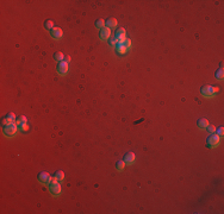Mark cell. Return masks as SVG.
<instances>
[{
    "label": "cell",
    "instance_id": "cell-1",
    "mask_svg": "<svg viewBox=\"0 0 224 214\" xmlns=\"http://www.w3.org/2000/svg\"><path fill=\"white\" fill-rule=\"evenodd\" d=\"M219 90V87L217 86H203L200 88V93H202L203 96H206V98H210V96H213L216 93H218Z\"/></svg>",
    "mask_w": 224,
    "mask_h": 214
},
{
    "label": "cell",
    "instance_id": "cell-2",
    "mask_svg": "<svg viewBox=\"0 0 224 214\" xmlns=\"http://www.w3.org/2000/svg\"><path fill=\"white\" fill-rule=\"evenodd\" d=\"M49 190L54 196H59L61 194V190H62L61 189V184L59 183V181L55 177H52L51 182L49 183Z\"/></svg>",
    "mask_w": 224,
    "mask_h": 214
},
{
    "label": "cell",
    "instance_id": "cell-3",
    "mask_svg": "<svg viewBox=\"0 0 224 214\" xmlns=\"http://www.w3.org/2000/svg\"><path fill=\"white\" fill-rule=\"evenodd\" d=\"M219 142H221V137L216 133H211L206 139V145L209 147H216L219 145Z\"/></svg>",
    "mask_w": 224,
    "mask_h": 214
},
{
    "label": "cell",
    "instance_id": "cell-4",
    "mask_svg": "<svg viewBox=\"0 0 224 214\" xmlns=\"http://www.w3.org/2000/svg\"><path fill=\"white\" fill-rule=\"evenodd\" d=\"M17 129H18V124L13 121V123H11V124L6 125V126H4V133H5L7 137H12V136L16 135Z\"/></svg>",
    "mask_w": 224,
    "mask_h": 214
},
{
    "label": "cell",
    "instance_id": "cell-5",
    "mask_svg": "<svg viewBox=\"0 0 224 214\" xmlns=\"http://www.w3.org/2000/svg\"><path fill=\"white\" fill-rule=\"evenodd\" d=\"M51 179H52V177L50 176V175L48 174L47 171L40 172V174H38V176H37V180H38V181H40L42 184H49L50 182H51Z\"/></svg>",
    "mask_w": 224,
    "mask_h": 214
},
{
    "label": "cell",
    "instance_id": "cell-6",
    "mask_svg": "<svg viewBox=\"0 0 224 214\" xmlns=\"http://www.w3.org/2000/svg\"><path fill=\"white\" fill-rule=\"evenodd\" d=\"M56 69H57V73L60 75H66L68 73V63L66 61H61V62H59Z\"/></svg>",
    "mask_w": 224,
    "mask_h": 214
},
{
    "label": "cell",
    "instance_id": "cell-7",
    "mask_svg": "<svg viewBox=\"0 0 224 214\" xmlns=\"http://www.w3.org/2000/svg\"><path fill=\"white\" fill-rule=\"evenodd\" d=\"M115 38L118 40L119 43H124L125 39H126V32H125V30L123 28L118 29L117 31H116V36Z\"/></svg>",
    "mask_w": 224,
    "mask_h": 214
},
{
    "label": "cell",
    "instance_id": "cell-8",
    "mask_svg": "<svg viewBox=\"0 0 224 214\" xmlns=\"http://www.w3.org/2000/svg\"><path fill=\"white\" fill-rule=\"evenodd\" d=\"M135 159H136V157H135V154L134 152H128V154L124 155V158H123V161L125 162V164H132V163L135 162Z\"/></svg>",
    "mask_w": 224,
    "mask_h": 214
},
{
    "label": "cell",
    "instance_id": "cell-9",
    "mask_svg": "<svg viewBox=\"0 0 224 214\" xmlns=\"http://www.w3.org/2000/svg\"><path fill=\"white\" fill-rule=\"evenodd\" d=\"M110 36H111V30H110L109 28H103L101 30H100V33H99L100 39L106 40L110 38Z\"/></svg>",
    "mask_w": 224,
    "mask_h": 214
},
{
    "label": "cell",
    "instance_id": "cell-10",
    "mask_svg": "<svg viewBox=\"0 0 224 214\" xmlns=\"http://www.w3.org/2000/svg\"><path fill=\"white\" fill-rule=\"evenodd\" d=\"M105 25H106V28H109L110 30H111V29H116V26H117V19L113 17H110L109 19L105 22Z\"/></svg>",
    "mask_w": 224,
    "mask_h": 214
},
{
    "label": "cell",
    "instance_id": "cell-11",
    "mask_svg": "<svg viewBox=\"0 0 224 214\" xmlns=\"http://www.w3.org/2000/svg\"><path fill=\"white\" fill-rule=\"evenodd\" d=\"M50 33H51L52 38H61L63 36V32L60 28H54L51 31H50Z\"/></svg>",
    "mask_w": 224,
    "mask_h": 214
},
{
    "label": "cell",
    "instance_id": "cell-12",
    "mask_svg": "<svg viewBox=\"0 0 224 214\" xmlns=\"http://www.w3.org/2000/svg\"><path fill=\"white\" fill-rule=\"evenodd\" d=\"M116 49H117V52L119 54V55H124V54H126L128 49L124 47V44L123 43H117V45H116Z\"/></svg>",
    "mask_w": 224,
    "mask_h": 214
},
{
    "label": "cell",
    "instance_id": "cell-13",
    "mask_svg": "<svg viewBox=\"0 0 224 214\" xmlns=\"http://www.w3.org/2000/svg\"><path fill=\"white\" fill-rule=\"evenodd\" d=\"M197 125H198V127L199 129H206L207 126H209V120L207 119H205V118H202V119H199L197 121Z\"/></svg>",
    "mask_w": 224,
    "mask_h": 214
},
{
    "label": "cell",
    "instance_id": "cell-14",
    "mask_svg": "<svg viewBox=\"0 0 224 214\" xmlns=\"http://www.w3.org/2000/svg\"><path fill=\"white\" fill-rule=\"evenodd\" d=\"M95 28H98V29H100L101 30L103 28H105V20L103 19V18H99V19H97L95 20Z\"/></svg>",
    "mask_w": 224,
    "mask_h": 214
},
{
    "label": "cell",
    "instance_id": "cell-15",
    "mask_svg": "<svg viewBox=\"0 0 224 214\" xmlns=\"http://www.w3.org/2000/svg\"><path fill=\"white\" fill-rule=\"evenodd\" d=\"M54 60L57 61V62H61L62 60H65V56H63L62 52L57 51V52H55V54H54Z\"/></svg>",
    "mask_w": 224,
    "mask_h": 214
},
{
    "label": "cell",
    "instance_id": "cell-16",
    "mask_svg": "<svg viewBox=\"0 0 224 214\" xmlns=\"http://www.w3.org/2000/svg\"><path fill=\"white\" fill-rule=\"evenodd\" d=\"M44 28L47 29V30H52L54 29V22L52 20H45L44 22Z\"/></svg>",
    "mask_w": 224,
    "mask_h": 214
},
{
    "label": "cell",
    "instance_id": "cell-17",
    "mask_svg": "<svg viewBox=\"0 0 224 214\" xmlns=\"http://www.w3.org/2000/svg\"><path fill=\"white\" fill-rule=\"evenodd\" d=\"M55 179L57 180V181H62V180H65V172L63 171H57V172H55Z\"/></svg>",
    "mask_w": 224,
    "mask_h": 214
},
{
    "label": "cell",
    "instance_id": "cell-18",
    "mask_svg": "<svg viewBox=\"0 0 224 214\" xmlns=\"http://www.w3.org/2000/svg\"><path fill=\"white\" fill-rule=\"evenodd\" d=\"M215 76H216V79L217 80H223V77H224V72H223V69H218L216 73H215Z\"/></svg>",
    "mask_w": 224,
    "mask_h": 214
},
{
    "label": "cell",
    "instance_id": "cell-19",
    "mask_svg": "<svg viewBox=\"0 0 224 214\" xmlns=\"http://www.w3.org/2000/svg\"><path fill=\"white\" fill-rule=\"evenodd\" d=\"M125 162L124 161H118L117 162V170L118 171H123V170H124V168H125Z\"/></svg>",
    "mask_w": 224,
    "mask_h": 214
},
{
    "label": "cell",
    "instance_id": "cell-20",
    "mask_svg": "<svg viewBox=\"0 0 224 214\" xmlns=\"http://www.w3.org/2000/svg\"><path fill=\"white\" fill-rule=\"evenodd\" d=\"M11 123H13V120L11 119V118H8L7 115H6V117L3 119V121H1V124H3V127H4V126H6V125L11 124Z\"/></svg>",
    "mask_w": 224,
    "mask_h": 214
},
{
    "label": "cell",
    "instance_id": "cell-21",
    "mask_svg": "<svg viewBox=\"0 0 224 214\" xmlns=\"http://www.w3.org/2000/svg\"><path fill=\"white\" fill-rule=\"evenodd\" d=\"M18 126H19V129L22 130V131H27V130H29V125H27V123H23V124H19Z\"/></svg>",
    "mask_w": 224,
    "mask_h": 214
},
{
    "label": "cell",
    "instance_id": "cell-22",
    "mask_svg": "<svg viewBox=\"0 0 224 214\" xmlns=\"http://www.w3.org/2000/svg\"><path fill=\"white\" fill-rule=\"evenodd\" d=\"M23 123H27V120H26V117H24V115H20V117H19V119L17 120V124L19 125V124H23Z\"/></svg>",
    "mask_w": 224,
    "mask_h": 214
},
{
    "label": "cell",
    "instance_id": "cell-23",
    "mask_svg": "<svg viewBox=\"0 0 224 214\" xmlns=\"http://www.w3.org/2000/svg\"><path fill=\"white\" fill-rule=\"evenodd\" d=\"M206 130L210 132V133H215V132H216V126H213V125H209V126L206 127Z\"/></svg>",
    "mask_w": 224,
    "mask_h": 214
},
{
    "label": "cell",
    "instance_id": "cell-24",
    "mask_svg": "<svg viewBox=\"0 0 224 214\" xmlns=\"http://www.w3.org/2000/svg\"><path fill=\"white\" fill-rule=\"evenodd\" d=\"M123 44H124V47L126 48V49H130V48H131V39H128V38H126Z\"/></svg>",
    "mask_w": 224,
    "mask_h": 214
},
{
    "label": "cell",
    "instance_id": "cell-25",
    "mask_svg": "<svg viewBox=\"0 0 224 214\" xmlns=\"http://www.w3.org/2000/svg\"><path fill=\"white\" fill-rule=\"evenodd\" d=\"M216 131H217V133H216V135H218L219 137H222V136H223V133H224V129H223V127H219L218 130L216 129Z\"/></svg>",
    "mask_w": 224,
    "mask_h": 214
},
{
    "label": "cell",
    "instance_id": "cell-26",
    "mask_svg": "<svg viewBox=\"0 0 224 214\" xmlns=\"http://www.w3.org/2000/svg\"><path fill=\"white\" fill-rule=\"evenodd\" d=\"M117 43H118V40L116 39V38H112V39L110 40V45H117Z\"/></svg>",
    "mask_w": 224,
    "mask_h": 214
},
{
    "label": "cell",
    "instance_id": "cell-27",
    "mask_svg": "<svg viewBox=\"0 0 224 214\" xmlns=\"http://www.w3.org/2000/svg\"><path fill=\"white\" fill-rule=\"evenodd\" d=\"M7 117H8V118H11V119H12V120H14L16 115H14V113H12V112H11V113H8V114H7Z\"/></svg>",
    "mask_w": 224,
    "mask_h": 214
},
{
    "label": "cell",
    "instance_id": "cell-28",
    "mask_svg": "<svg viewBox=\"0 0 224 214\" xmlns=\"http://www.w3.org/2000/svg\"><path fill=\"white\" fill-rule=\"evenodd\" d=\"M65 61L67 63H69L70 62V56H65Z\"/></svg>",
    "mask_w": 224,
    "mask_h": 214
}]
</instances>
